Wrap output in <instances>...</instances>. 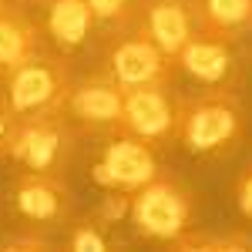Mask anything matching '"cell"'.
<instances>
[{
  "label": "cell",
  "instance_id": "cell-1",
  "mask_svg": "<svg viewBox=\"0 0 252 252\" xmlns=\"http://www.w3.org/2000/svg\"><path fill=\"white\" fill-rule=\"evenodd\" d=\"M246 135V108L235 88H205L202 94L182 97L178 111V135L192 155L222 158L239 148Z\"/></svg>",
  "mask_w": 252,
  "mask_h": 252
},
{
  "label": "cell",
  "instance_id": "cell-2",
  "mask_svg": "<svg viewBox=\"0 0 252 252\" xmlns=\"http://www.w3.org/2000/svg\"><path fill=\"white\" fill-rule=\"evenodd\" d=\"M3 78V97L14 108L17 118L31 115H51L64 111L67 94H71V64L64 54L51 51H34L27 61H20L17 67H10Z\"/></svg>",
  "mask_w": 252,
  "mask_h": 252
},
{
  "label": "cell",
  "instance_id": "cell-3",
  "mask_svg": "<svg viewBox=\"0 0 252 252\" xmlns=\"http://www.w3.org/2000/svg\"><path fill=\"white\" fill-rule=\"evenodd\" d=\"M128 215H131L141 239L172 246L185 229H192L195 202L178 178L158 172L152 182H145L138 192H131Z\"/></svg>",
  "mask_w": 252,
  "mask_h": 252
},
{
  "label": "cell",
  "instance_id": "cell-4",
  "mask_svg": "<svg viewBox=\"0 0 252 252\" xmlns=\"http://www.w3.org/2000/svg\"><path fill=\"white\" fill-rule=\"evenodd\" d=\"M78 138L81 131L64 111L17 118L7 158H14L20 168L31 172H64L67 161L74 158Z\"/></svg>",
  "mask_w": 252,
  "mask_h": 252
},
{
  "label": "cell",
  "instance_id": "cell-5",
  "mask_svg": "<svg viewBox=\"0 0 252 252\" xmlns=\"http://www.w3.org/2000/svg\"><path fill=\"white\" fill-rule=\"evenodd\" d=\"M178 111L182 97L172 91V84L125 88V115L118 135H135L155 148H165L178 135Z\"/></svg>",
  "mask_w": 252,
  "mask_h": 252
},
{
  "label": "cell",
  "instance_id": "cell-6",
  "mask_svg": "<svg viewBox=\"0 0 252 252\" xmlns=\"http://www.w3.org/2000/svg\"><path fill=\"white\" fill-rule=\"evenodd\" d=\"M64 115L74 121L81 135H118L125 115V88L108 71H91L71 84Z\"/></svg>",
  "mask_w": 252,
  "mask_h": 252
},
{
  "label": "cell",
  "instance_id": "cell-7",
  "mask_svg": "<svg viewBox=\"0 0 252 252\" xmlns=\"http://www.w3.org/2000/svg\"><path fill=\"white\" fill-rule=\"evenodd\" d=\"M178 61L168 58L155 40L148 37L145 27L125 31L111 37L104 71L121 84V88H138V84H172Z\"/></svg>",
  "mask_w": 252,
  "mask_h": 252
},
{
  "label": "cell",
  "instance_id": "cell-8",
  "mask_svg": "<svg viewBox=\"0 0 252 252\" xmlns=\"http://www.w3.org/2000/svg\"><path fill=\"white\" fill-rule=\"evenodd\" d=\"M161 172L158 148L135 135H111L104 152L91 165V182L104 192H138Z\"/></svg>",
  "mask_w": 252,
  "mask_h": 252
},
{
  "label": "cell",
  "instance_id": "cell-9",
  "mask_svg": "<svg viewBox=\"0 0 252 252\" xmlns=\"http://www.w3.org/2000/svg\"><path fill=\"white\" fill-rule=\"evenodd\" d=\"M14 212L27 219L34 229L61 225L71 215V189L64 182V172H24L14 178Z\"/></svg>",
  "mask_w": 252,
  "mask_h": 252
},
{
  "label": "cell",
  "instance_id": "cell-10",
  "mask_svg": "<svg viewBox=\"0 0 252 252\" xmlns=\"http://www.w3.org/2000/svg\"><path fill=\"white\" fill-rule=\"evenodd\" d=\"M175 61L202 88H235L242 78V64H239L232 40L222 34H209V31H198L178 51Z\"/></svg>",
  "mask_w": 252,
  "mask_h": 252
},
{
  "label": "cell",
  "instance_id": "cell-11",
  "mask_svg": "<svg viewBox=\"0 0 252 252\" xmlns=\"http://www.w3.org/2000/svg\"><path fill=\"white\" fill-rule=\"evenodd\" d=\"M141 27L168 58H178V51L202 31L195 0H141Z\"/></svg>",
  "mask_w": 252,
  "mask_h": 252
},
{
  "label": "cell",
  "instance_id": "cell-12",
  "mask_svg": "<svg viewBox=\"0 0 252 252\" xmlns=\"http://www.w3.org/2000/svg\"><path fill=\"white\" fill-rule=\"evenodd\" d=\"M40 34L58 47V54L71 58L94 37L97 24L88 0H40Z\"/></svg>",
  "mask_w": 252,
  "mask_h": 252
},
{
  "label": "cell",
  "instance_id": "cell-13",
  "mask_svg": "<svg viewBox=\"0 0 252 252\" xmlns=\"http://www.w3.org/2000/svg\"><path fill=\"white\" fill-rule=\"evenodd\" d=\"M40 27L27 17L20 7H3L0 10V74L17 67L34 51H40Z\"/></svg>",
  "mask_w": 252,
  "mask_h": 252
},
{
  "label": "cell",
  "instance_id": "cell-14",
  "mask_svg": "<svg viewBox=\"0 0 252 252\" xmlns=\"http://www.w3.org/2000/svg\"><path fill=\"white\" fill-rule=\"evenodd\" d=\"M198 7V24L209 34L222 37H242L252 31V0H195Z\"/></svg>",
  "mask_w": 252,
  "mask_h": 252
},
{
  "label": "cell",
  "instance_id": "cell-15",
  "mask_svg": "<svg viewBox=\"0 0 252 252\" xmlns=\"http://www.w3.org/2000/svg\"><path fill=\"white\" fill-rule=\"evenodd\" d=\"M172 249H185V252H249L252 249V235L249 232H195L185 229L172 242Z\"/></svg>",
  "mask_w": 252,
  "mask_h": 252
},
{
  "label": "cell",
  "instance_id": "cell-16",
  "mask_svg": "<svg viewBox=\"0 0 252 252\" xmlns=\"http://www.w3.org/2000/svg\"><path fill=\"white\" fill-rule=\"evenodd\" d=\"M94 24L104 31V37L111 40L118 34H125L135 20V0H88Z\"/></svg>",
  "mask_w": 252,
  "mask_h": 252
},
{
  "label": "cell",
  "instance_id": "cell-17",
  "mask_svg": "<svg viewBox=\"0 0 252 252\" xmlns=\"http://www.w3.org/2000/svg\"><path fill=\"white\" fill-rule=\"evenodd\" d=\"M108 246H111L108 242V225L97 222L94 215L81 219L67 235V249H74V252H104Z\"/></svg>",
  "mask_w": 252,
  "mask_h": 252
},
{
  "label": "cell",
  "instance_id": "cell-18",
  "mask_svg": "<svg viewBox=\"0 0 252 252\" xmlns=\"http://www.w3.org/2000/svg\"><path fill=\"white\" fill-rule=\"evenodd\" d=\"M128 209H131V195L128 192H108L97 202V209L91 215H94L97 222H104V225H115V222H125Z\"/></svg>",
  "mask_w": 252,
  "mask_h": 252
},
{
  "label": "cell",
  "instance_id": "cell-19",
  "mask_svg": "<svg viewBox=\"0 0 252 252\" xmlns=\"http://www.w3.org/2000/svg\"><path fill=\"white\" fill-rule=\"evenodd\" d=\"M0 249H24V252H37V249H51V242L40 232H17L10 239L0 242Z\"/></svg>",
  "mask_w": 252,
  "mask_h": 252
},
{
  "label": "cell",
  "instance_id": "cell-20",
  "mask_svg": "<svg viewBox=\"0 0 252 252\" xmlns=\"http://www.w3.org/2000/svg\"><path fill=\"white\" fill-rule=\"evenodd\" d=\"M14 128H17V115H14V108L7 104V97H0V158H7Z\"/></svg>",
  "mask_w": 252,
  "mask_h": 252
},
{
  "label": "cell",
  "instance_id": "cell-21",
  "mask_svg": "<svg viewBox=\"0 0 252 252\" xmlns=\"http://www.w3.org/2000/svg\"><path fill=\"white\" fill-rule=\"evenodd\" d=\"M235 202H239V212L252 222V168H246V172L239 175V182H235Z\"/></svg>",
  "mask_w": 252,
  "mask_h": 252
},
{
  "label": "cell",
  "instance_id": "cell-22",
  "mask_svg": "<svg viewBox=\"0 0 252 252\" xmlns=\"http://www.w3.org/2000/svg\"><path fill=\"white\" fill-rule=\"evenodd\" d=\"M3 7H7V0H0V10H3Z\"/></svg>",
  "mask_w": 252,
  "mask_h": 252
}]
</instances>
